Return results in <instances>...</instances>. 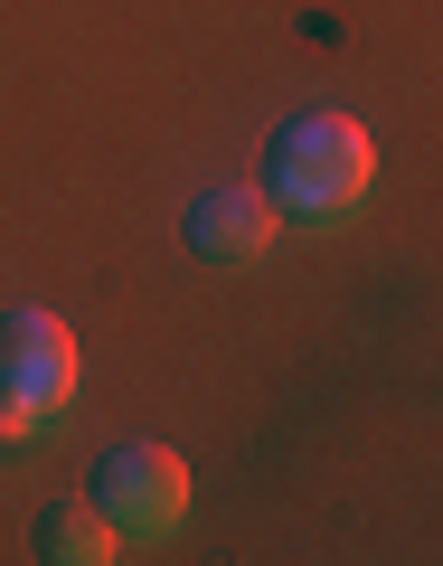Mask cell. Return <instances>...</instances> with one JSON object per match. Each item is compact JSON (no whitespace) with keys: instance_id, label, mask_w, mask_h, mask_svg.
Returning a JSON list of instances; mask_svg holds the SVG:
<instances>
[{"instance_id":"obj_6","label":"cell","mask_w":443,"mask_h":566,"mask_svg":"<svg viewBox=\"0 0 443 566\" xmlns=\"http://www.w3.org/2000/svg\"><path fill=\"white\" fill-rule=\"evenodd\" d=\"M29 434H39V416H29V406H20V397H0V453H20V444H29Z\"/></svg>"},{"instance_id":"obj_4","label":"cell","mask_w":443,"mask_h":566,"mask_svg":"<svg viewBox=\"0 0 443 566\" xmlns=\"http://www.w3.org/2000/svg\"><path fill=\"white\" fill-rule=\"evenodd\" d=\"M189 245H199L208 264H255V255H274V199L245 189V180L208 189V199L189 208Z\"/></svg>"},{"instance_id":"obj_5","label":"cell","mask_w":443,"mask_h":566,"mask_svg":"<svg viewBox=\"0 0 443 566\" xmlns=\"http://www.w3.org/2000/svg\"><path fill=\"white\" fill-rule=\"evenodd\" d=\"M29 538H39L48 566H104V557H114V520H104L85 491H76V501H48Z\"/></svg>"},{"instance_id":"obj_3","label":"cell","mask_w":443,"mask_h":566,"mask_svg":"<svg viewBox=\"0 0 443 566\" xmlns=\"http://www.w3.org/2000/svg\"><path fill=\"white\" fill-rule=\"evenodd\" d=\"M0 397H20L39 424L76 397V331L57 312H10L0 322Z\"/></svg>"},{"instance_id":"obj_2","label":"cell","mask_w":443,"mask_h":566,"mask_svg":"<svg viewBox=\"0 0 443 566\" xmlns=\"http://www.w3.org/2000/svg\"><path fill=\"white\" fill-rule=\"evenodd\" d=\"M95 510L114 528H133V538H161V528L189 520V463L170 444H151V434H133V444H114L95 463Z\"/></svg>"},{"instance_id":"obj_1","label":"cell","mask_w":443,"mask_h":566,"mask_svg":"<svg viewBox=\"0 0 443 566\" xmlns=\"http://www.w3.org/2000/svg\"><path fill=\"white\" fill-rule=\"evenodd\" d=\"M368 133L349 114H293L274 142H264V199L293 208V218H340V208L368 199Z\"/></svg>"}]
</instances>
